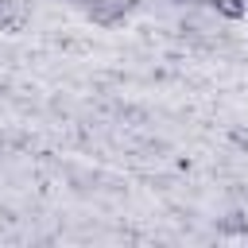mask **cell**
Instances as JSON below:
<instances>
[{"mask_svg":"<svg viewBox=\"0 0 248 248\" xmlns=\"http://www.w3.org/2000/svg\"><path fill=\"white\" fill-rule=\"evenodd\" d=\"M232 143L236 147H248V132H232Z\"/></svg>","mask_w":248,"mask_h":248,"instance_id":"3","label":"cell"},{"mask_svg":"<svg viewBox=\"0 0 248 248\" xmlns=\"http://www.w3.org/2000/svg\"><path fill=\"white\" fill-rule=\"evenodd\" d=\"M0 31L19 35V31H23V16H4V19H0Z\"/></svg>","mask_w":248,"mask_h":248,"instance_id":"2","label":"cell"},{"mask_svg":"<svg viewBox=\"0 0 248 248\" xmlns=\"http://www.w3.org/2000/svg\"><path fill=\"white\" fill-rule=\"evenodd\" d=\"M213 4H217V12H221L225 19H240V16H244V8H248L244 0H213Z\"/></svg>","mask_w":248,"mask_h":248,"instance_id":"1","label":"cell"}]
</instances>
